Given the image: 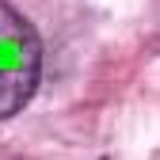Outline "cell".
<instances>
[{"label": "cell", "instance_id": "cell-1", "mask_svg": "<svg viewBox=\"0 0 160 160\" xmlns=\"http://www.w3.org/2000/svg\"><path fill=\"white\" fill-rule=\"evenodd\" d=\"M42 76V42L31 19H23L8 0H0V122L23 111Z\"/></svg>", "mask_w": 160, "mask_h": 160}]
</instances>
